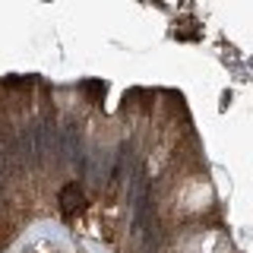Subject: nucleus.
Wrapping results in <instances>:
<instances>
[{"instance_id":"obj_1","label":"nucleus","mask_w":253,"mask_h":253,"mask_svg":"<svg viewBox=\"0 0 253 253\" xmlns=\"http://www.w3.org/2000/svg\"><path fill=\"white\" fill-rule=\"evenodd\" d=\"M83 209H85V193L76 184H67L60 190V212H63V218H76Z\"/></svg>"},{"instance_id":"obj_2","label":"nucleus","mask_w":253,"mask_h":253,"mask_svg":"<svg viewBox=\"0 0 253 253\" xmlns=\"http://www.w3.org/2000/svg\"><path fill=\"white\" fill-rule=\"evenodd\" d=\"M83 89L89 92V95H95V98H105L108 85H105V83H98V79H92V83H85V85H83Z\"/></svg>"}]
</instances>
